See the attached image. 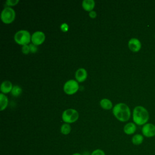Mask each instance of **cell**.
<instances>
[{
    "mask_svg": "<svg viewBox=\"0 0 155 155\" xmlns=\"http://www.w3.org/2000/svg\"><path fill=\"white\" fill-rule=\"evenodd\" d=\"M113 113L115 117L120 122L128 120L131 116L130 108L124 103H119L113 108Z\"/></svg>",
    "mask_w": 155,
    "mask_h": 155,
    "instance_id": "obj_1",
    "label": "cell"
},
{
    "mask_svg": "<svg viewBox=\"0 0 155 155\" xmlns=\"http://www.w3.org/2000/svg\"><path fill=\"white\" fill-rule=\"evenodd\" d=\"M149 119L148 111L142 106H137L134 108L133 120L138 125H144Z\"/></svg>",
    "mask_w": 155,
    "mask_h": 155,
    "instance_id": "obj_2",
    "label": "cell"
},
{
    "mask_svg": "<svg viewBox=\"0 0 155 155\" xmlns=\"http://www.w3.org/2000/svg\"><path fill=\"white\" fill-rule=\"evenodd\" d=\"M31 37V36H30V33L28 31L25 30H21L15 33L14 39L18 44L23 46L28 45V44L30 43Z\"/></svg>",
    "mask_w": 155,
    "mask_h": 155,
    "instance_id": "obj_3",
    "label": "cell"
},
{
    "mask_svg": "<svg viewBox=\"0 0 155 155\" xmlns=\"http://www.w3.org/2000/svg\"><path fill=\"white\" fill-rule=\"evenodd\" d=\"M79 118L78 112L73 108L65 110L62 114V119L65 123L71 124L75 122Z\"/></svg>",
    "mask_w": 155,
    "mask_h": 155,
    "instance_id": "obj_4",
    "label": "cell"
},
{
    "mask_svg": "<svg viewBox=\"0 0 155 155\" xmlns=\"http://www.w3.org/2000/svg\"><path fill=\"white\" fill-rule=\"evenodd\" d=\"M16 17V13L15 10L9 7L4 8L1 13V21L4 24H10L14 21Z\"/></svg>",
    "mask_w": 155,
    "mask_h": 155,
    "instance_id": "obj_5",
    "label": "cell"
},
{
    "mask_svg": "<svg viewBox=\"0 0 155 155\" xmlns=\"http://www.w3.org/2000/svg\"><path fill=\"white\" fill-rule=\"evenodd\" d=\"M79 87L78 81L73 79H70L64 84L63 88L64 92L66 94L68 95H71L78 91V90H79Z\"/></svg>",
    "mask_w": 155,
    "mask_h": 155,
    "instance_id": "obj_6",
    "label": "cell"
},
{
    "mask_svg": "<svg viewBox=\"0 0 155 155\" xmlns=\"http://www.w3.org/2000/svg\"><path fill=\"white\" fill-rule=\"evenodd\" d=\"M142 133L143 136L148 138L155 136V125L151 123L145 124L142 128Z\"/></svg>",
    "mask_w": 155,
    "mask_h": 155,
    "instance_id": "obj_7",
    "label": "cell"
},
{
    "mask_svg": "<svg viewBox=\"0 0 155 155\" xmlns=\"http://www.w3.org/2000/svg\"><path fill=\"white\" fill-rule=\"evenodd\" d=\"M45 39V36L44 32L41 31H37L33 33L31 37V41L32 44L36 45H41Z\"/></svg>",
    "mask_w": 155,
    "mask_h": 155,
    "instance_id": "obj_8",
    "label": "cell"
},
{
    "mask_svg": "<svg viewBox=\"0 0 155 155\" xmlns=\"http://www.w3.org/2000/svg\"><path fill=\"white\" fill-rule=\"evenodd\" d=\"M128 47L130 50L133 52H137L141 48V43L140 41L137 38H131L128 41Z\"/></svg>",
    "mask_w": 155,
    "mask_h": 155,
    "instance_id": "obj_9",
    "label": "cell"
},
{
    "mask_svg": "<svg viewBox=\"0 0 155 155\" xmlns=\"http://www.w3.org/2000/svg\"><path fill=\"white\" fill-rule=\"evenodd\" d=\"M75 78L76 81L78 82H82L86 80L87 78V71L84 68L78 69L75 73Z\"/></svg>",
    "mask_w": 155,
    "mask_h": 155,
    "instance_id": "obj_10",
    "label": "cell"
},
{
    "mask_svg": "<svg viewBox=\"0 0 155 155\" xmlns=\"http://www.w3.org/2000/svg\"><path fill=\"white\" fill-rule=\"evenodd\" d=\"M13 85L12 84L10 81H5L2 82L1 85V91L3 94H7L9 92L12 91V90L13 88Z\"/></svg>",
    "mask_w": 155,
    "mask_h": 155,
    "instance_id": "obj_11",
    "label": "cell"
},
{
    "mask_svg": "<svg viewBox=\"0 0 155 155\" xmlns=\"http://www.w3.org/2000/svg\"><path fill=\"white\" fill-rule=\"evenodd\" d=\"M136 130V124L133 122L127 123L124 127V132L127 135H131L135 133Z\"/></svg>",
    "mask_w": 155,
    "mask_h": 155,
    "instance_id": "obj_12",
    "label": "cell"
},
{
    "mask_svg": "<svg viewBox=\"0 0 155 155\" xmlns=\"http://www.w3.org/2000/svg\"><path fill=\"white\" fill-rule=\"evenodd\" d=\"M95 5V2L93 0H84L82 2V6L83 8L87 11L90 12L93 11Z\"/></svg>",
    "mask_w": 155,
    "mask_h": 155,
    "instance_id": "obj_13",
    "label": "cell"
},
{
    "mask_svg": "<svg viewBox=\"0 0 155 155\" xmlns=\"http://www.w3.org/2000/svg\"><path fill=\"white\" fill-rule=\"evenodd\" d=\"M8 105V98L3 93L0 94V110L2 111L5 110Z\"/></svg>",
    "mask_w": 155,
    "mask_h": 155,
    "instance_id": "obj_14",
    "label": "cell"
},
{
    "mask_svg": "<svg viewBox=\"0 0 155 155\" xmlns=\"http://www.w3.org/2000/svg\"><path fill=\"white\" fill-rule=\"evenodd\" d=\"M143 141V136L140 134H134L131 138V142L133 145H139L142 143Z\"/></svg>",
    "mask_w": 155,
    "mask_h": 155,
    "instance_id": "obj_15",
    "label": "cell"
},
{
    "mask_svg": "<svg viewBox=\"0 0 155 155\" xmlns=\"http://www.w3.org/2000/svg\"><path fill=\"white\" fill-rule=\"evenodd\" d=\"M101 107L105 110H110L113 107L112 102L110 100L104 98L100 101Z\"/></svg>",
    "mask_w": 155,
    "mask_h": 155,
    "instance_id": "obj_16",
    "label": "cell"
},
{
    "mask_svg": "<svg viewBox=\"0 0 155 155\" xmlns=\"http://www.w3.org/2000/svg\"><path fill=\"white\" fill-rule=\"evenodd\" d=\"M71 128L69 124L65 123L61 127V133L64 135H68L71 131Z\"/></svg>",
    "mask_w": 155,
    "mask_h": 155,
    "instance_id": "obj_17",
    "label": "cell"
},
{
    "mask_svg": "<svg viewBox=\"0 0 155 155\" xmlns=\"http://www.w3.org/2000/svg\"><path fill=\"white\" fill-rule=\"evenodd\" d=\"M22 93V88L18 85H14L12 90L11 93L14 97H18Z\"/></svg>",
    "mask_w": 155,
    "mask_h": 155,
    "instance_id": "obj_18",
    "label": "cell"
},
{
    "mask_svg": "<svg viewBox=\"0 0 155 155\" xmlns=\"http://www.w3.org/2000/svg\"><path fill=\"white\" fill-rule=\"evenodd\" d=\"M91 155H106L104 150L101 149H96L91 153Z\"/></svg>",
    "mask_w": 155,
    "mask_h": 155,
    "instance_id": "obj_19",
    "label": "cell"
},
{
    "mask_svg": "<svg viewBox=\"0 0 155 155\" xmlns=\"http://www.w3.org/2000/svg\"><path fill=\"white\" fill-rule=\"evenodd\" d=\"M19 2V0H7L5 1L6 5L10 7V6H15Z\"/></svg>",
    "mask_w": 155,
    "mask_h": 155,
    "instance_id": "obj_20",
    "label": "cell"
},
{
    "mask_svg": "<svg viewBox=\"0 0 155 155\" xmlns=\"http://www.w3.org/2000/svg\"><path fill=\"white\" fill-rule=\"evenodd\" d=\"M30 51V47L28 45H23L22 47V52L24 54H27L29 53V52Z\"/></svg>",
    "mask_w": 155,
    "mask_h": 155,
    "instance_id": "obj_21",
    "label": "cell"
},
{
    "mask_svg": "<svg viewBox=\"0 0 155 155\" xmlns=\"http://www.w3.org/2000/svg\"><path fill=\"white\" fill-rule=\"evenodd\" d=\"M29 47H30V52L32 53H35L37 50H38V47L37 45L33 44H29Z\"/></svg>",
    "mask_w": 155,
    "mask_h": 155,
    "instance_id": "obj_22",
    "label": "cell"
},
{
    "mask_svg": "<svg viewBox=\"0 0 155 155\" xmlns=\"http://www.w3.org/2000/svg\"><path fill=\"white\" fill-rule=\"evenodd\" d=\"M68 28L69 27L67 23H62L60 26V28L63 32H67L68 30Z\"/></svg>",
    "mask_w": 155,
    "mask_h": 155,
    "instance_id": "obj_23",
    "label": "cell"
},
{
    "mask_svg": "<svg viewBox=\"0 0 155 155\" xmlns=\"http://www.w3.org/2000/svg\"><path fill=\"white\" fill-rule=\"evenodd\" d=\"M97 16V13L95 11L93 10V11H91L90 12H89V16L91 18H95Z\"/></svg>",
    "mask_w": 155,
    "mask_h": 155,
    "instance_id": "obj_24",
    "label": "cell"
},
{
    "mask_svg": "<svg viewBox=\"0 0 155 155\" xmlns=\"http://www.w3.org/2000/svg\"><path fill=\"white\" fill-rule=\"evenodd\" d=\"M82 155H91V153H89L88 151H84Z\"/></svg>",
    "mask_w": 155,
    "mask_h": 155,
    "instance_id": "obj_25",
    "label": "cell"
},
{
    "mask_svg": "<svg viewBox=\"0 0 155 155\" xmlns=\"http://www.w3.org/2000/svg\"><path fill=\"white\" fill-rule=\"evenodd\" d=\"M72 155H82V154H81L79 153H74Z\"/></svg>",
    "mask_w": 155,
    "mask_h": 155,
    "instance_id": "obj_26",
    "label": "cell"
}]
</instances>
